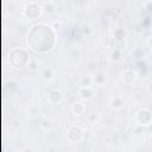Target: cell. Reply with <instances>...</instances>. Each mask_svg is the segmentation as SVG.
I'll list each match as a JSON object with an SVG mask.
<instances>
[{"label": "cell", "instance_id": "9", "mask_svg": "<svg viewBox=\"0 0 152 152\" xmlns=\"http://www.w3.org/2000/svg\"><path fill=\"white\" fill-rule=\"evenodd\" d=\"M78 94L82 99L84 100H89L91 99V96L94 95V90L90 88V87H81L80 90H78Z\"/></svg>", "mask_w": 152, "mask_h": 152}, {"label": "cell", "instance_id": "19", "mask_svg": "<svg viewBox=\"0 0 152 152\" xmlns=\"http://www.w3.org/2000/svg\"><path fill=\"white\" fill-rule=\"evenodd\" d=\"M145 8L147 10V12L152 13V1H147V2L145 4Z\"/></svg>", "mask_w": 152, "mask_h": 152}, {"label": "cell", "instance_id": "13", "mask_svg": "<svg viewBox=\"0 0 152 152\" xmlns=\"http://www.w3.org/2000/svg\"><path fill=\"white\" fill-rule=\"evenodd\" d=\"M42 77L44 78V80H51L52 77H53V72H52V70L50 69V68H46V69H44L43 70V72H42Z\"/></svg>", "mask_w": 152, "mask_h": 152}, {"label": "cell", "instance_id": "24", "mask_svg": "<svg viewBox=\"0 0 152 152\" xmlns=\"http://www.w3.org/2000/svg\"><path fill=\"white\" fill-rule=\"evenodd\" d=\"M23 152H32V151H31L30 148H24V150H23Z\"/></svg>", "mask_w": 152, "mask_h": 152}, {"label": "cell", "instance_id": "25", "mask_svg": "<svg viewBox=\"0 0 152 152\" xmlns=\"http://www.w3.org/2000/svg\"><path fill=\"white\" fill-rule=\"evenodd\" d=\"M151 142H152V138H151Z\"/></svg>", "mask_w": 152, "mask_h": 152}, {"label": "cell", "instance_id": "12", "mask_svg": "<svg viewBox=\"0 0 152 152\" xmlns=\"http://www.w3.org/2000/svg\"><path fill=\"white\" fill-rule=\"evenodd\" d=\"M114 39L118 42H122L125 39V31L121 28H116L114 31Z\"/></svg>", "mask_w": 152, "mask_h": 152}, {"label": "cell", "instance_id": "11", "mask_svg": "<svg viewBox=\"0 0 152 152\" xmlns=\"http://www.w3.org/2000/svg\"><path fill=\"white\" fill-rule=\"evenodd\" d=\"M121 57H122V53H121V50H120V49H114V50L110 52V59L114 61V62L120 61Z\"/></svg>", "mask_w": 152, "mask_h": 152}, {"label": "cell", "instance_id": "6", "mask_svg": "<svg viewBox=\"0 0 152 152\" xmlns=\"http://www.w3.org/2000/svg\"><path fill=\"white\" fill-rule=\"evenodd\" d=\"M137 78H138V75H137L135 70H133V69H131V68L126 69V70L122 72V81H124L126 84H132V83H134V82L137 81Z\"/></svg>", "mask_w": 152, "mask_h": 152}, {"label": "cell", "instance_id": "23", "mask_svg": "<svg viewBox=\"0 0 152 152\" xmlns=\"http://www.w3.org/2000/svg\"><path fill=\"white\" fill-rule=\"evenodd\" d=\"M148 91H150V93H152V82L148 84Z\"/></svg>", "mask_w": 152, "mask_h": 152}, {"label": "cell", "instance_id": "15", "mask_svg": "<svg viewBox=\"0 0 152 152\" xmlns=\"http://www.w3.org/2000/svg\"><path fill=\"white\" fill-rule=\"evenodd\" d=\"M93 81H94L96 84H102V83L104 82V75L101 74V72H99V74L95 75V77L93 78Z\"/></svg>", "mask_w": 152, "mask_h": 152}, {"label": "cell", "instance_id": "8", "mask_svg": "<svg viewBox=\"0 0 152 152\" xmlns=\"http://www.w3.org/2000/svg\"><path fill=\"white\" fill-rule=\"evenodd\" d=\"M84 110H86V107H84V104L82 103V102H74L72 104H71V112L74 113V115H76V116H80V115H82L83 113H84Z\"/></svg>", "mask_w": 152, "mask_h": 152}, {"label": "cell", "instance_id": "2", "mask_svg": "<svg viewBox=\"0 0 152 152\" xmlns=\"http://www.w3.org/2000/svg\"><path fill=\"white\" fill-rule=\"evenodd\" d=\"M8 62L13 68L20 69V68L28 65L30 59H28V55H27L26 50H24L21 48H14V49L10 50Z\"/></svg>", "mask_w": 152, "mask_h": 152}, {"label": "cell", "instance_id": "20", "mask_svg": "<svg viewBox=\"0 0 152 152\" xmlns=\"http://www.w3.org/2000/svg\"><path fill=\"white\" fill-rule=\"evenodd\" d=\"M61 26H62V23L61 21H55L53 23V30H58V28H61Z\"/></svg>", "mask_w": 152, "mask_h": 152}, {"label": "cell", "instance_id": "21", "mask_svg": "<svg viewBox=\"0 0 152 152\" xmlns=\"http://www.w3.org/2000/svg\"><path fill=\"white\" fill-rule=\"evenodd\" d=\"M88 120H89V121H93V120L96 121V120H97V115H96V114H91V115H89Z\"/></svg>", "mask_w": 152, "mask_h": 152}, {"label": "cell", "instance_id": "17", "mask_svg": "<svg viewBox=\"0 0 152 152\" xmlns=\"http://www.w3.org/2000/svg\"><path fill=\"white\" fill-rule=\"evenodd\" d=\"M40 126H42L44 129H49V128L51 127V121L48 120V119H43V120L40 121Z\"/></svg>", "mask_w": 152, "mask_h": 152}, {"label": "cell", "instance_id": "22", "mask_svg": "<svg viewBox=\"0 0 152 152\" xmlns=\"http://www.w3.org/2000/svg\"><path fill=\"white\" fill-rule=\"evenodd\" d=\"M148 45H150V46L152 48V36H151V37L148 38Z\"/></svg>", "mask_w": 152, "mask_h": 152}, {"label": "cell", "instance_id": "1", "mask_svg": "<svg viewBox=\"0 0 152 152\" xmlns=\"http://www.w3.org/2000/svg\"><path fill=\"white\" fill-rule=\"evenodd\" d=\"M27 44L34 52L44 53L50 51L55 45V31L45 24H36L27 34Z\"/></svg>", "mask_w": 152, "mask_h": 152}, {"label": "cell", "instance_id": "14", "mask_svg": "<svg viewBox=\"0 0 152 152\" xmlns=\"http://www.w3.org/2000/svg\"><path fill=\"white\" fill-rule=\"evenodd\" d=\"M93 82H94V81H93V78H91L90 76H83V77L81 78V86H82V87H90Z\"/></svg>", "mask_w": 152, "mask_h": 152}, {"label": "cell", "instance_id": "10", "mask_svg": "<svg viewBox=\"0 0 152 152\" xmlns=\"http://www.w3.org/2000/svg\"><path fill=\"white\" fill-rule=\"evenodd\" d=\"M110 106H112V108H114V109H120V108H122V107H124V100H122V97L119 96V95L112 97V100H110Z\"/></svg>", "mask_w": 152, "mask_h": 152}, {"label": "cell", "instance_id": "16", "mask_svg": "<svg viewBox=\"0 0 152 152\" xmlns=\"http://www.w3.org/2000/svg\"><path fill=\"white\" fill-rule=\"evenodd\" d=\"M45 11L46 12H49V13H52V12H55V10H56V6H55V4L53 2H48V4H45Z\"/></svg>", "mask_w": 152, "mask_h": 152}, {"label": "cell", "instance_id": "7", "mask_svg": "<svg viewBox=\"0 0 152 152\" xmlns=\"http://www.w3.org/2000/svg\"><path fill=\"white\" fill-rule=\"evenodd\" d=\"M48 100L50 103L52 104H57V103H61V101L63 100V94L61 90L58 89H52L48 93Z\"/></svg>", "mask_w": 152, "mask_h": 152}, {"label": "cell", "instance_id": "5", "mask_svg": "<svg viewBox=\"0 0 152 152\" xmlns=\"http://www.w3.org/2000/svg\"><path fill=\"white\" fill-rule=\"evenodd\" d=\"M135 119L140 125L147 126L152 121V112L150 109H147V108H142V109L138 110V113L135 115Z\"/></svg>", "mask_w": 152, "mask_h": 152}, {"label": "cell", "instance_id": "18", "mask_svg": "<svg viewBox=\"0 0 152 152\" xmlns=\"http://www.w3.org/2000/svg\"><path fill=\"white\" fill-rule=\"evenodd\" d=\"M28 69H30L31 71L37 70V69H38V62H37V61H30V63H28Z\"/></svg>", "mask_w": 152, "mask_h": 152}, {"label": "cell", "instance_id": "4", "mask_svg": "<svg viewBox=\"0 0 152 152\" xmlns=\"http://www.w3.org/2000/svg\"><path fill=\"white\" fill-rule=\"evenodd\" d=\"M84 132L80 126H71L66 129V138L71 142H78L83 139Z\"/></svg>", "mask_w": 152, "mask_h": 152}, {"label": "cell", "instance_id": "3", "mask_svg": "<svg viewBox=\"0 0 152 152\" xmlns=\"http://www.w3.org/2000/svg\"><path fill=\"white\" fill-rule=\"evenodd\" d=\"M42 11H43V7L39 4L31 1V2H27L24 6L23 14H24L25 18H27L30 20H36L42 15Z\"/></svg>", "mask_w": 152, "mask_h": 152}]
</instances>
